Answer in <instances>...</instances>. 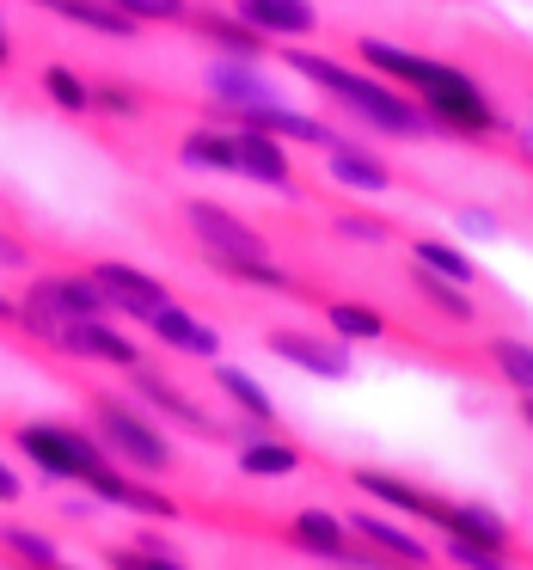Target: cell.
<instances>
[{"mask_svg":"<svg viewBox=\"0 0 533 570\" xmlns=\"http://www.w3.org/2000/svg\"><path fill=\"white\" fill-rule=\"evenodd\" d=\"M460 227H466V234H478V239H491L496 234V222L484 209H460Z\"/></svg>","mask_w":533,"mask_h":570,"instance_id":"cell-39","label":"cell"},{"mask_svg":"<svg viewBox=\"0 0 533 570\" xmlns=\"http://www.w3.org/2000/svg\"><path fill=\"white\" fill-rule=\"evenodd\" d=\"M0 546H7V552H13L26 570H50V564H62V558H56V540H50V533L19 528V521H7V528H0Z\"/></svg>","mask_w":533,"mask_h":570,"instance_id":"cell-33","label":"cell"},{"mask_svg":"<svg viewBox=\"0 0 533 570\" xmlns=\"http://www.w3.org/2000/svg\"><path fill=\"white\" fill-rule=\"evenodd\" d=\"M13 448L31 454V466L43 479H68V484H80L92 466H111L99 435L87 423H68V417L62 423H13Z\"/></svg>","mask_w":533,"mask_h":570,"instance_id":"cell-4","label":"cell"},{"mask_svg":"<svg viewBox=\"0 0 533 570\" xmlns=\"http://www.w3.org/2000/svg\"><path fill=\"white\" fill-rule=\"evenodd\" d=\"M283 62L295 68L300 80H313L319 92H332L337 105H349V111H356L362 124H374L381 136H398V141L435 136L430 111H423V105L411 99V92H398L393 80H381V75H356V68L332 62V56H313V50H295V43L283 50Z\"/></svg>","mask_w":533,"mask_h":570,"instance_id":"cell-1","label":"cell"},{"mask_svg":"<svg viewBox=\"0 0 533 570\" xmlns=\"http://www.w3.org/2000/svg\"><path fill=\"white\" fill-rule=\"evenodd\" d=\"M87 276L99 283V295L111 301V313H129V320H154V313L166 307V283H154L148 271H136V264H117V258H92Z\"/></svg>","mask_w":533,"mask_h":570,"instance_id":"cell-7","label":"cell"},{"mask_svg":"<svg viewBox=\"0 0 533 570\" xmlns=\"http://www.w3.org/2000/svg\"><path fill=\"white\" fill-rule=\"evenodd\" d=\"M141 325H148V332L160 337L166 350H178V356H197V362H215V356H221V337H215L203 320H190L185 307H172V301H166L154 320H141Z\"/></svg>","mask_w":533,"mask_h":570,"instance_id":"cell-19","label":"cell"},{"mask_svg":"<svg viewBox=\"0 0 533 570\" xmlns=\"http://www.w3.org/2000/svg\"><path fill=\"white\" fill-rule=\"evenodd\" d=\"M349 533H356V540H368L374 552H386L393 558V564H405V570H430V546L417 540V533H405V528H393V521H381V515H368V509H356V515L344 521Z\"/></svg>","mask_w":533,"mask_h":570,"instance_id":"cell-18","label":"cell"},{"mask_svg":"<svg viewBox=\"0 0 533 570\" xmlns=\"http://www.w3.org/2000/svg\"><path fill=\"white\" fill-rule=\"evenodd\" d=\"M349 484H356L362 497H374V503H393L398 515L430 521V528H447V509H454V497H435V491L398 479V472H381V466H349Z\"/></svg>","mask_w":533,"mask_h":570,"instance_id":"cell-10","label":"cell"},{"mask_svg":"<svg viewBox=\"0 0 533 570\" xmlns=\"http://www.w3.org/2000/svg\"><path fill=\"white\" fill-rule=\"evenodd\" d=\"M515 411H521V423L533 430V393H521V405H515Z\"/></svg>","mask_w":533,"mask_h":570,"instance_id":"cell-43","label":"cell"},{"mask_svg":"<svg viewBox=\"0 0 533 570\" xmlns=\"http://www.w3.org/2000/svg\"><path fill=\"white\" fill-rule=\"evenodd\" d=\"M411 288H417L423 307L442 313L447 325H472V320H478V307H472L466 283H447V276H435V271H423V264H411Z\"/></svg>","mask_w":533,"mask_h":570,"instance_id":"cell-25","label":"cell"},{"mask_svg":"<svg viewBox=\"0 0 533 570\" xmlns=\"http://www.w3.org/2000/svg\"><path fill=\"white\" fill-rule=\"evenodd\" d=\"M215 386H221V399H227V405H234L246 423H258V430H283V423H276L270 393H264V386L251 381L246 368H215Z\"/></svg>","mask_w":533,"mask_h":570,"instance_id":"cell-26","label":"cell"},{"mask_svg":"<svg viewBox=\"0 0 533 570\" xmlns=\"http://www.w3.org/2000/svg\"><path fill=\"white\" fill-rule=\"evenodd\" d=\"M509 141H515V154L533 166V129H509Z\"/></svg>","mask_w":533,"mask_h":570,"instance_id":"cell-41","label":"cell"},{"mask_svg":"<svg viewBox=\"0 0 533 570\" xmlns=\"http://www.w3.org/2000/svg\"><path fill=\"white\" fill-rule=\"evenodd\" d=\"M264 350L283 362H295L300 374H319V381H349V350L344 337H313V332H295V325H270L264 332Z\"/></svg>","mask_w":533,"mask_h":570,"instance_id":"cell-11","label":"cell"},{"mask_svg":"<svg viewBox=\"0 0 533 570\" xmlns=\"http://www.w3.org/2000/svg\"><path fill=\"white\" fill-rule=\"evenodd\" d=\"M185 26L197 31V38H209L221 56H239V62H258V56L270 50V38H264V31H251L239 13H221V7H190Z\"/></svg>","mask_w":533,"mask_h":570,"instance_id":"cell-15","label":"cell"},{"mask_svg":"<svg viewBox=\"0 0 533 570\" xmlns=\"http://www.w3.org/2000/svg\"><path fill=\"white\" fill-rule=\"evenodd\" d=\"M80 491L87 497H99V503H117V509H129V515H148V521H172L178 515V503L166 491H154L141 472H129V466H92L87 479H80Z\"/></svg>","mask_w":533,"mask_h":570,"instance_id":"cell-8","label":"cell"},{"mask_svg":"<svg viewBox=\"0 0 533 570\" xmlns=\"http://www.w3.org/2000/svg\"><path fill=\"white\" fill-rule=\"evenodd\" d=\"M92 111H105V117H141V111H148V92L129 87V80H92Z\"/></svg>","mask_w":533,"mask_h":570,"instance_id":"cell-34","label":"cell"},{"mask_svg":"<svg viewBox=\"0 0 533 570\" xmlns=\"http://www.w3.org/2000/svg\"><path fill=\"white\" fill-rule=\"evenodd\" d=\"M87 430L105 442V454L117 460V466L141 472V479H160V472L178 466L172 442L160 435V423L148 417L141 405H129L124 393H87Z\"/></svg>","mask_w":533,"mask_h":570,"instance_id":"cell-2","label":"cell"},{"mask_svg":"<svg viewBox=\"0 0 533 570\" xmlns=\"http://www.w3.org/2000/svg\"><path fill=\"white\" fill-rule=\"evenodd\" d=\"M19 497H26V484H19V472L0 460V503H19Z\"/></svg>","mask_w":533,"mask_h":570,"instance_id":"cell-40","label":"cell"},{"mask_svg":"<svg viewBox=\"0 0 533 570\" xmlns=\"http://www.w3.org/2000/svg\"><path fill=\"white\" fill-rule=\"evenodd\" d=\"M124 374H129V393H136L141 405H154L160 417H172L185 435H203V442H227V423H221V417H209V411H203V405H197V399H190L178 381H166L160 368L136 362V368H124Z\"/></svg>","mask_w":533,"mask_h":570,"instance_id":"cell-6","label":"cell"},{"mask_svg":"<svg viewBox=\"0 0 533 570\" xmlns=\"http://www.w3.org/2000/svg\"><path fill=\"white\" fill-rule=\"evenodd\" d=\"M417 105L430 111V124H435V136H460V141H491V136H509V117L491 105V92L478 87L472 75H460V68H447V62H435V75H430V87L417 92Z\"/></svg>","mask_w":533,"mask_h":570,"instance_id":"cell-3","label":"cell"},{"mask_svg":"<svg viewBox=\"0 0 533 570\" xmlns=\"http://www.w3.org/2000/svg\"><path fill=\"white\" fill-rule=\"evenodd\" d=\"M31 7H43V13L68 19V26L99 31V38H136V31H141L129 13H117L111 0H31Z\"/></svg>","mask_w":533,"mask_h":570,"instance_id":"cell-23","label":"cell"},{"mask_svg":"<svg viewBox=\"0 0 533 570\" xmlns=\"http://www.w3.org/2000/svg\"><path fill=\"white\" fill-rule=\"evenodd\" d=\"M56 350H68V356H87V362H105V368H136V362H141L136 337L111 332L105 320H68L62 332H56Z\"/></svg>","mask_w":533,"mask_h":570,"instance_id":"cell-13","label":"cell"},{"mask_svg":"<svg viewBox=\"0 0 533 570\" xmlns=\"http://www.w3.org/2000/svg\"><path fill=\"white\" fill-rule=\"evenodd\" d=\"M227 442L239 448V472L246 479H288V472L307 466V454H300V442H288L283 430H258V423H227Z\"/></svg>","mask_w":533,"mask_h":570,"instance_id":"cell-9","label":"cell"},{"mask_svg":"<svg viewBox=\"0 0 533 570\" xmlns=\"http://www.w3.org/2000/svg\"><path fill=\"white\" fill-rule=\"evenodd\" d=\"M117 13H129L136 26H185L190 0H111Z\"/></svg>","mask_w":533,"mask_h":570,"instance_id":"cell-36","label":"cell"},{"mask_svg":"<svg viewBox=\"0 0 533 570\" xmlns=\"http://www.w3.org/2000/svg\"><path fill=\"white\" fill-rule=\"evenodd\" d=\"M484 356H491V368L503 374L515 393H533V344H521V337H491Z\"/></svg>","mask_w":533,"mask_h":570,"instance_id":"cell-32","label":"cell"},{"mask_svg":"<svg viewBox=\"0 0 533 570\" xmlns=\"http://www.w3.org/2000/svg\"><path fill=\"white\" fill-rule=\"evenodd\" d=\"M26 301H38L43 313H56V320H111V301L99 295V283L80 271H62V276H31Z\"/></svg>","mask_w":533,"mask_h":570,"instance_id":"cell-12","label":"cell"},{"mask_svg":"<svg viewBox=\"0 0 533 570\" xmlns=\"http://www.w3.org/2000/svg\"><path fill=\"white\" fill-rule=\"evenodd\" d=\"M99 558H105V570H190L185 558H178L166 540H154V533L136 540V546H105Z\"/></svg>","mask_w":533,"mask_h":570,"instance_id":"cell-30","label":"cell"},{"mask_svg":"<svg viewBox=\"0 0 533 570\" xmlns=\"http://www.w3.org/2000/svg\"><path fill=\"white\" fill-rule=\"evenodd\" d=\"M325 173H332L337 185H349V190H393L398 185V173L381 160V154L356 148V141H344V136L325 148Z\"/></svg>","mask_w":533,"mask_h":570,"instance_id":"cell-17","label":"cell"},{"mask_svg":"<svg viewBox=\"0 0 533 570\" xmlns=\"http://www.w3.org/2000/svg\"><path fill=\"white\" fill-rule=\"evenodd\" d=\"M203 264H209L215 276H227V283L270 288V295H307V288H300V276H288L276 258H227V252H203Z\"/></svg>","mask_w":533,"mask_h":570,"instance_id":"cell-21","label":"cell"},{"mask_svg":"<svg viewBox=\"0 0 533 570\" xmlns=\"http://www.w3.org/2000/svg\"><path fill=\"white\" fill-rule=\"evenodd\" d=\"M209 92H215V105H264V99H276L270 80H264L251 62H239V56H221V62L209 68Z\"/></svg>","mask_w":533,"mask_h":570,"instance_id":"cell-24","label":"cell"},{"mask_svg":"<svg viewBox=\"0 0 533 570\" xmlns=\"http://www.w3.org/2000/svg\"><path fill=\"white\" fill-rule=\"evenodd\" d=\"M325 307V325H332L337 337H344V344H374V337H386L393 332V325H386V313L381 307H368V301H319Z\"/></svg>","mask_w":533,"mask_h":570,"instance_id":"cell-27","label":"cell"},{"mask_svg":"<svg viewBox=\"0 0 533 570\" xmlns=\"http://www.w3.org/2000/svg\"><path fill=\"white\" fill-rule=\"evenodd\" d=\"M50 570H68V564H50Z\"/></svg>","mask_w":533,"mask_h":570,"instance_id":"cell-45","label":"cell"},{"mask_svg":"<svg viewBox=\"0 0 533 570\" xmlns=\"http://www.w3.org/2000/svg\"><path fill=\"white\" fill-rule=\"evenodd\" d=\"M19 320V301H7V295H0V325H13Z\"/></svg>","mask_w":533,"mask_h":570,"instance_id":"cell-42","label":"cell"},{"mask_svg":"<svg viewBox=\"0 0 533 570\" xmlns=\"http://www.w3.org/2000/svg\"><path fill=\"white\" fill-rule=\"evenodd\" d=\"M442 533L478 540V546H491V552H509V558L521 552V546H515V528H509V521L496 515L491 503H454V509H447V528H442Z\"/></svg>","mask_w":533,"mask_h":570,"instance_id":"cell-22","label":"cell"},{"mask_svg":"<svg viewBox=\"0 0 533 570\" xmlns=\"http://www.w3.org/2000/svg\"><path fill=\"white\" fill-rule=\"evenodd\" d=\"M31 264V252H26V239L13 234V227L0 222V271H26Z\"/></svg>","mask_w":533,"mask_h":570,"instance_id":"cell-38","label":"cell"},{"mask_svg":"<svg viewBox=\"0 0 533 570\" xmlns=\"http://www.w3.org/2000/svg\"><path fill=\"white\" fill-rule=\"evenodd\" d=\"M13 62V43H7V31H0V68Z\"/></svg>","mask_w":533,"mask_h":570,"instance_id":"cell-44","label":"cell"},{"mask_svg":"<svg viewBox=\"0 0 533 570\" xmlns=\"http://www.w3.org/2000/svg\"><path fill=\"white\" fill-rule=\"evenodd\" d=\"M411 264H423V271L447 276V283H478V264H472L460 246H447V239H435V234L411 239Z\"/></svg>","mask_w":533,"mask_h":570,"instance_id":"cell-29","label":"cell"},{"mask_svg":"<svg viewBox=\"0 0 533 570\" xmlns=\"http://www.w3.org/2000/svg\"><path fill=\"white\" fill-rule=\"evenodd\" d=\"M356 56H362V62H368L381 80H393V87H405V92H423V87H430V75H435L430 56L398 50V43H381V38H356Z\"/></svg>","mask_w":533,"mask_h":570,"instance_id":"cell-20","label":"cell"},{"mask_svg":"<svg viewBox=\"0 0 533 570\" xmlns=\"http://www.w3.org/2000/svg\"><path fill=\"white\" fill-rule=\"evenodd\" d=\"M178 160L185 166H203V173H234V129L221 124H203L178 141Z\"/></svg>","mask_w":533,"mask_h":570,"instance_id":"cell-28","label":"cell"},{"mask_svg":"<svg viewBox=\"0 0 533 570\" xmlns=\"http://www.w3.org/2000/svg\"><path fill=\"white\" fill-rule=\"evenodd\" d=\"M234 173L251 178V185L270 190H295V166H288V148L264 129H234Z\"/></svg>","mask_w":533,"mask_h":570,"instance_id":"cell-14","label":"cell"},{"mask_svg":"<svg viewBox=\"0 0 533 570\" xmlns=\"http://www.w3.org/2000/svg\"><path fill=\"white\" fill-rule=\"evenodd\" d=\"M447 564H460V570H515V558H509V552H491V546H478V540H460V533H447Z\"/></svg>","mask_w":533,"mask_h":570,"instance_id":"cell-37","label":"cell"},{"mask_svg":"<svg viewBox=\"0 0 533 570\" xmlns=\"http://www.w3.org/2000/svg\"><path fill=\"white\" fill-rule=\"evenodd\" d=\"M332 227L344 239H362V246H386V239H398V227L386 222V215H362V209H337Z\"/></svg>","mask_w":533,"mask_h":570,"instance_id":"cell-35","label":"cell"},{"mask_svg":"<svg viewBox=\"0 0 533 570\" xmlns=\"http://www.w3.org/2000/svg\"><path fill=\"white\" fill-rule=\"evenodd\" d=\"M178 209H185V227L197 234L203 252H227V258H270V239H264L251 222H239L227 203H215V197H185Z\"/></svg>","mask_w":533,"mask_h":570,"instance_id":"cell-5","label":"cell"},{"mask_svg":"<svg viewBox=\"0 0 533 570\" xmlns=\"http://www.w3.org/2000/svg\"><path fill=\"white\" fill-rule=\"evenodd\" d=\"M234 13L246 19L251 31H264V38H313L319 31V13H313L307 0H234Z\"/></svg>","mask_w":533,"mask_h":570,"instance_id":"cell-16","label":"cell"},{"mask_svg":"<svg viewBox=\"0 0 533 570\" xmlns=\"http://www.w3.org/2000/svg\"><path fill=\"white\" fill-rule=\"evenodd\" d=\"M43 99H50L62 117H92V80H80L75 68L50 62L43 68Z\"/></svg>","mask_w":533,"mask_h":570,"instance_id":"cell-31","label":"cell"}]
</instances>
